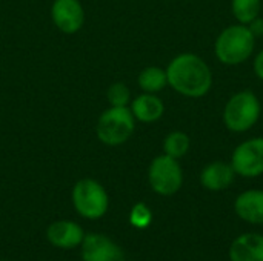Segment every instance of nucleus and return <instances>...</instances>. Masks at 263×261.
Returning <instances> with one entry per match:
<instances>
[{
  "mask_svg": "<svg viewBox=\"0 0 263 261\" xmlns=\"http://www.w3.org/2000/svg\"><path fill=\"white\" fill-rule=\"evenodd\" d=\"M168 85L179 94L199 98L208 94L213 85V72L208 63L191 52L174 57L166 68Z\"/></svg>",
  "mask_w": 263,
  "mask_h": 261,
  "instance_id": "f257e3e1",
  "label": "nucleus"
},
{
  "mask_svg": "<svg viewBox=\"0 0 263 261\" xmlns=\"http://www.w3.org/2000/svg\"><path fill=\"white\" fill-rule=\"evenodd\" d=\"M256 37L248 25L237 23L223 29L214 43V52L220 63L236 66L247 62L254 51Z\"/></svg>",
  "mask_w": 263,
  "mask_h": 261,
  "instance_id": "f03ea898",
  "label": "nucleus"
},
{
  "mask_svg": "<svg viewBox=\"0 0 263 261\" xmlns=\"http://www.w3.org/2000/svg\"><path fill=\"white\" fill-rule=\"evenodd\" d=\"M136 131V118L128 106H109L99 117L96 134L106 146H119L128 142Z\"/></svg>",
  "mask_w": 263,
  "mask_h": 261,
  "instance_id": "7ed1b4c3",
  "label": "nucleus"
},
{
  "mask_svg": "<svg viewBox=\"0 0 263 261\" xmlns=\"http://www.w3.org/2000/svg\"><path fill=\"white\" fill-rule=\"evenodd\" d=\"M260 102L251 91H240L234 94L223 109V123L233 132L250 131L260 117Z\"/></svg>",
  "mask_w": 263,
  "mask_h": 261,
  "instance_id": "20e7f679",
  "label": "nucleus"
},
{
  "mask_svg": "<svg viewBox=\"0 0 263 261\" xmlns=\"http://www.w3.org/2000/svg\"><path fill=\"white\" fill-rule=\"evenodd\" d=\"M72 205L83 218L99 220L108 211L109 197L97 180L82 178L72 188Z\"/></svg>",
  "mask_w": 263,
  "mask_h": 261,
  "instance_id": "39448f33",
  "label": "nucleus"
},
{
  "mask_svg": "<svg viewBox=\"0 0 263 261\" xmlns=\"http://www.w3.org/2000/svg\"><path fill=\"white\" fill-rule=\"evenodd\" d=\"M148 182L159 195H174L183 183V172L179 162L166 154L156 157L148 169Z\"/></svg>",
  "mask_w": 263,
  "mask_h": 261,
  "instance_id": "423d86ee",
  "label": "nucleus"
},
{
  "mask_svg": "<svg viewBox=\"0 0 263 261\" xmlns=\"http://www.w3.org/2000/svg\"><path fill=\"white\" fill-rule=\"evenodd\" d=\"M231 166L236 174L254 178L263 174V137H256L240 143L231 157Z\"/></svg>",
  "mask_w": 263,
  "mask_h": 261,
  "instance_id": "0eeeda50",
  "label": "nucleus"
},
{
  "mask_svg": "<svg viewBox=\"0 0 263 261\" xmlns=\"http://www.w3.org/2000/svg\"><path fill=\"white\" fill-rule=\"evenodd\" d=\"M51 18L59 31L76 34L85 23V9L80 0H54L51 6Z\"/></svg>",
  "mask_w": 263,
  "mask_h": 261,
  "instance_id": "6e6552de",
  "label": "nucleus"
},
{
  "mask_svg": "<svg viewBox=\"0 0 263 261\" xmlns=\"http://www.w3.org/2000/svg\"><path fill=\"white\" fill-rule=\"evenodd\" d=\"M83 261H125L119 245L103 234H88L82 242Z\"/></svg>",
  "mask_w": 263,
  "mask_h": 261,
  "instance_id": "1a4fd4ad",
  "label": "nucleus"
},
{
  "mask_svg": "<svg viewBox=\"0 0 263 261\" xmlns=\"http://www.w3.org/2000/svg\"><path fill=\"white\" fill-rule=\"evenodd\" d=\"M46 238L55 248L74 249L82 245L85 238V232L80 225L69 222V220H60L48 226Z\"/></svg>",
  "mask_w": 263,
  "mask_h": 261,
  "instance_id": "9d476101",
  "label": "nucleus"
},
{
  "mask_svg": "<svg viewBox=\"0 0 263 261\" xmlns=\"http://www.w3.org/2000/svg\"><path fill=\"white\" fill-rule=\"evenodd\" d=\"M236 214L247 223L263 225V191L250 189L242 192L234 203Z\"/></svg>",
  "mask_w": 263,
  "mask_h": 261,
  "instance_id": "9b49d317",
  "label": "nucleus"
},
{
  "mask_svg": "<svg viewBox=\"0 0 263 261\" xmlns=\"http://www.w3.org/2000/svg\"><path fill=\"white\" fill-rule=\"evenodd\" d=\"M231 261H263V235L243 234L230 248Z\"/></svg>",
  "mask_w": 263,
  "mask_h": 261,
  "instance_id": "f8f14e48",
  "label": "nucleus"
},
{
  "mask_svg": "<svg viewBox=\"0 0 263 261\" xmlns=\"http://www.w3.org/2000/svg\"><path fill=\"white\" fill-rule=\"evenodd\" d=\"M236 171L225 162H213L203 168L200 174V183L210 191H223L234 182Z\"/></svg>",
  "mask_w": 263,
  "mask_h": 261,
  "instance_id": "ddd939ff",
  "label": "nucleus"
},
{
  "mask_svg": "<svg viewBox=\"0 0 263 261\" xmlns=\"http://www.w3.org/2000/svg\"><path fill=\"white\" fill-rule=\"evenodd\" d=\"M129 109L136 120L142 123H154L163 115L165 105L156 94L143 92L131 102Z\"/></svg>",
  "mask_w": 263,
  "mask_h": 261,
  "instance_id": "4468645a",
  "label": "nucleus"
},
{
  "mask_svg": "<svg viewBox=\"0 0 263 261\" xmlns=\"http://www.w3.org/2000/svg\"><path fill=\"white\" fill-rule=\"evenodd\" d=\"M137 83L143 92L157 94L168 85L166 69H162L159 66H148L139 74Z\"/></svg>",
  "mask_w": 263,
  "mask_h": 261,
  "instance_id": "2eb2a0df",
  "label": "nucleus"
},
{
  "mask_svg": "<svg viewBox=\"0 0 263 261\" xmlns=\"http://www.w3.org/2000/svg\"><path fill=\"white\" fill-rule=\"evenodd\" d=\"M191 146V140L188 137V134L182 132V131H174L170 132L165 140H163V151L166 155L179 160L180 157H183Z\"/></svg>",
  "mask_w": 263,
  "mask_h": 261,
  "instance_id": "dca6fc26",
  "label": "nucleus"
},
{
  "mask_svg": "<svg viewBox=\"0 0 263 261\" xmlns=\"http://www.w3.org/2000/svg\"><path fill=\"white\" fill-rule=\"evenodd\" d=\"M260 6V0H233L231 3L234 17L239 20V23L243 25H250L254 18L259 17Z\"/></svg>",
  "mask_w": 263,
  "mask_h": 261,
  "instance_id": "f3484780",
  "label": "nucleus"
},
{
  "mask_svg": "<svg viewBox=\"0 0 263 261\" xmlns=\"http://www.w3.org/2000/svg\"><path fill=\"white\" fill-rule=\"evenodd\" d=\"M106 98L109 102L111 106H128L131 103V91L129 88L122 83V82H117V83H112L108 91H106Z\"/></svg>",
  "mask_w": 263,
  "mask_h": 261,
  "instance_id": "a211bd4d",
  "label": "nucleus"
},
{
  "mask_svg": "<svg viewBox=\"0 0 263 261\" xmlns=\"http://www.w3.org/2000/svg\"><path fill=\"white\" fill-rule=\"evenodd\" d=\"M153 220V214L151 209L145 205V203H137L129 214V222L134 228L137 229H145L151 225Z\"/></svg>",
  "mask_w": 263,
  "mask_h": 261,
  "instance_id": "6ab92c4d",
  "label": "nucleus"
},
{
  "mask_svg": "<svg viewBox=\"0 0 263 261\" xmlns=\"http://www.w3.org/2000/svg\"><path fill=\"white\" fill-rule=\"evenodd\" d=\"M254 72L260 80H263V49L254 58Z\"/></svg>",
  "mask_w": 263,
  "mask_h": 261,
  "instance_id": "aec40b11",
  "label": "nucleus"
},
{
  "mask_svg": "<svg viewBox=\"0 0 263 261\" xmlns=\"http://www.w3.org/2000/svg\"><path fill=\"white\" fill-rule=\"evenodd\" d=\"M250 29H251V32L254 34V37H257V35H263V20L262 18H254L251 23H250Z\"/></svg>",
  "mask_w": 263,
  "mask_h": 261,
  "instance_id": "412c9836",
  "label": "nucleus"
}]
</instances>
